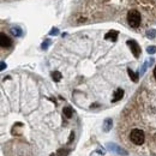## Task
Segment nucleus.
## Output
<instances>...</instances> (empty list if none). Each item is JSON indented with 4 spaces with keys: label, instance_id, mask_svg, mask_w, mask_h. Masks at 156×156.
<instances>
[{
    "label": "nucleus",
    "instance_id": "obj_13",
    "mask_svg": "<svg viewBox=\"0 0 156 156\" xmlns=\"http://www.w3.org/2000/svg\"><path fill=\"white\" fill-rule=\"evenodd\" d=\"M52 78H53L55 82H59V80L61 79V73L58 72V71H54L53 73H52Z\"/></svg>",
    "mask_w": 156,
    "mask_h": 156
},
{
    "label": "nucleus",
    "instance_id": "obj_17",
    "mask_svg": "<svg viewBox=\"0 0 156 156\" xmlns=\"http://www.w3.org/2000/svg\"><path fill=\"white\" fill-rule=\"evenodd\" d=\"M58 33H59V30L55 28V29H52V31H50V35H58Z\"/></svg>",
    "mask_w": 156,
    "mask_h": 156
},
{
    "label": "nucleus",
    "instance_id": "obj_5",
    "mask_svg": "<svg viewBox=\"0 0 156 156\" xmlns=\"http://www.w3.org/2000/svg\"><path fill=\"white\" fill-rule=\"evenodd\" d=\"M123 96H124V90L120 89V88L117 89V90H115V92H114V96H113L112 102H117V101L121 100V99H123Z\"/></svg>",
    "mask_w": 156,
    "mask_h": 156
},
{
    "label": "nucleus",
    "instance_id": "obj_15",
    "mask_svg": "<svg viewBox=\"0 0 156 156\" xmlns=\"http://www.w3.org/2000/svg\"><path fill=\"white\" fill-rule=\"evenodd\" d=\"M155 35H156V31H155V30H149V31H148V37L154 39Z\"/></svg>",
    "mask_w": 156,
    "mask_h": 156
},
{
    "label": "nucleus",
    "instance_id": "obj_1",
    "mask_svg": "<svg viewBox=\"0 0 156 156\" xmlns=\"http://www.w3.org/2000/svg\"><path fill=\"white\" fill-rule=\"evenodd\" d=\"M130 139L133 144H136V145H141V144H143L144 141H145V135H144V132L142 130L135 129V130L131 131Z\"/></svg>",
    "mask_w": 156,
    "mask_h": 156
},
{
    "label": "nucleus",
    "instance_id": "obj_10",
    "mask_svg": "<svg viewBox=\"0 0 156 156\" xmlns=\"http://www.w3.org/2000/svg\"><path fill=\"white\" fill-rule=\"evenodd\" d=\"M108 147L111 148V149H113V150H117V153H118V154H124V155L127 154V153H126L124 149H121V148L117 147V145H114V144H108Z\"/></svg>",
    "mask_w": 156,
    "mask_h": 156
},
{
    "label": "nucleus",
    "instance_id": "obj_20",
    "mask_svg": "<svg viewBox=\"0 0 156 156\" xmlns=\"http://www.w3.org/2000/svg\"><path fill=\"white\" fill-rule=\"evenodd\" d=\"M4 68H5V64H4V62H1V70H4Z\"/></svg>",
    "mask_w": 156,
    "mask_h": 156
},
{
    "label": "nucleus",
    "instance_id": "obj_3",
    "mask_svg": "<svg viewBox=\"0 0 156 156\" xmlns=\"http://www.w3.org/2000/svg\"><path fill=\"white\" fill-rule=\"evenodd\" d=\"M127 44H129V47L131 48V52L133 53L135 58H139V55H141V47H139V44H138L135 40H129Z\"/></svg>",
    "mask_w": 156,
    "mask_h": 156
},
{
    "label": "nucleus",
    "instance_id": "obj_4",
    "mask_svg": "<svg viewBox=\"0 0 156 156\" xmlns=\"http://www.w3.org/2000/svg\"><path fill=\"white\" fill-rule=\"evenodd\" d=\"M0 46H1L3 48H10L11 46H12V40H11L6 34L1 33L0 34Z\"/></svg>",
    "mask_w": 156,
    "mask_h": 156
},
{
    "label": "nucleus",
    "instance_id": "obj_11",
    "mask_svg": "<svg viewBox=\"0 0 156 156\" xmlns=\"http://www.w3.org/2000/svg\"><path fill=\"white\" fill-rule=\"evenodd\" d=\"M70 151H71L70 149H60V150H58L56 156H67L70 154Z\"/></svg>",
    "mask_w": 156,
    "mask_h": 156
},
{
    "label": "nucleus",
    "instance_id": "obj_16",
    "mask_svg": "<svg viewBox=\"0 0 156 156\" xmlns=\"http://www.w3.org/2000/svg\"><path fill=\"white\" fill-rule=\"evenodd\" d=\"M74 139V133L73 132H71V135H70V138H68V141H67V143L70 144V143H72V141Z\"/></svg>",
    "mask_w": 156,
    "mask_h": 156
},
{
    "label": "nucleus",
    "instance_id": "obj_21",
    "mask_svg": "<svg viewBox=\"0 0 156 156\" xmlns=\"http://www.w3.org/2000/svg\"><path fill=\"white\" fill-rule=\"evenodd\" d=\"M155 141H156V135H155Z\"/></svg>",
    "mask_w": 156,
    "mask_h": 156
},
{
    "label": "nucleus",
    "instance_id": "obj_9",
    "mask_svg": "<svg viewBox=\"0 0 156 156\" xmlns=\"http://www.w3.org/2000/svg\"><path fill=\"white\" fill-rule=\"evenodd\" d=\"M127 72H129V76H130V78L133 80V82H138V78H139V74L138 73H135L133 71L131 70V68H127Z\"/></svg>",
    "mask_w": 156,
    "mask_h": 156
},
{
    "label": "nucleus",
    "instance_id": "obj_12",
    "mask_svg": "<svg viewBox=\"0 0 156 156\" xmlns=\"http://www.w3.org/2000/svg\"><path fill=\"white\" fill-rule=\"evenodd\" d=\"M11 33H12L15 36H22V29L18 28V27H16V28H12V29H11Z\"/></svg>",
    "mask_w": 156,
    "mask_h": 156
},
{
    "label": "nucleus",
    "instance_id": "obj_6",
    "mask_svg": "<svg viewBox=\"0 0 156 156\" xmlns=\"http://www.w3.org/2000/svg\"><path fill=\"white\" fill-rule=\"evenodd\" d=\"M106 40H112V41H117V39H118V31H115V30H112V31H109L107 35L105 36Z\"/></svg>",
    "mask_w": 156,
    "mask_h": 156
},
{
    "label": "nucleus",
    "instance_id": "obj_8",
    "mask_svg": "<svg viewBox=\"0 0 156 156\" xmlns=\"http://www.w3.org/2000/svg\"><path fill=\"white\" fill-rule=\"evenodd\" d=\"M62 113H64V115L67 119H70L72 117V114H73V111H72L71 107H65L64 109H62Z\"/></svg>",
    "mask_w": 156,
    "mask_h": 156
},
{
    "label": "nucleus",
    "instance_id": "obj_14",
    "mask_svg": "<svg viewBox=\"0 0 156 156\" xmlns=\"http://www.w3.org/2000/svg\"><path fill=\"white\" fill-rule=\"evenodd\" d=\"M147 52H148L149 54H154V53H156V46H150V47H148Z\"/></svg>",
    "mask_w": 156,
    "mask_h": 156
},
{
    "label": "nucleus",
    "instance_id": "obj_19",
    "mask_svg": "<svg viewBox=\"0 0 156 156\" xmlns=\"http://www.w3.org/2000/svg\"><path fill=\"white\" fill-rule=\"evenodd\" d=\"M154 77H155V79H156V66H155V68H154Z\"/></svg>",
    "mask_w": 156,
    "mask_h": 156
},
{
    "label": "nucleus",
    "instance_id": "obj_7",
    "mask_svg": "<svg viewBox=\"0 0 156 156\" xmlns=\"http://www.w3.org/2000/svg\"><path fill=\"white\" fill-rule=\"evenodd\" d=\"M112 125H113L112 119H106L105 123H103V131H105V132H108L109 130L112 129Z\"/></svg>",
    "mask_w": 156,
    "mask_h": 156
},
{
    "label": "nucleus",
    "instance_id": "obj_2",
    "mask_svg": "<svg viewBox=\"0 0 156 156\" xmlns=\"http://www.w3.org/2000/svg\"><path fill=\"white\" fill-rule=\"evenodd\" d=\"M127 22L132 28H137L141 23V13L137 10H131L127 13Z\"/></svg>",
    "mask_w": 156,
    "mask_h": 156
},
{
    "label": "nucleus",
    "instance_id": "obj_18",
    "mask_svg": "<svg viewBox=\"0 0 156 156\" xmlns=\"http://www.w3.org/2000/svg\"><path fill=\"white\" fill-rule=\"evenodd\" d=\"M48 44H49V41H46V43H43V44H42V48H43V49H46V48L48 47Z\"/></svg>",
    "mask_w": 156,
    "mask_h": 156
}]
</instances>
